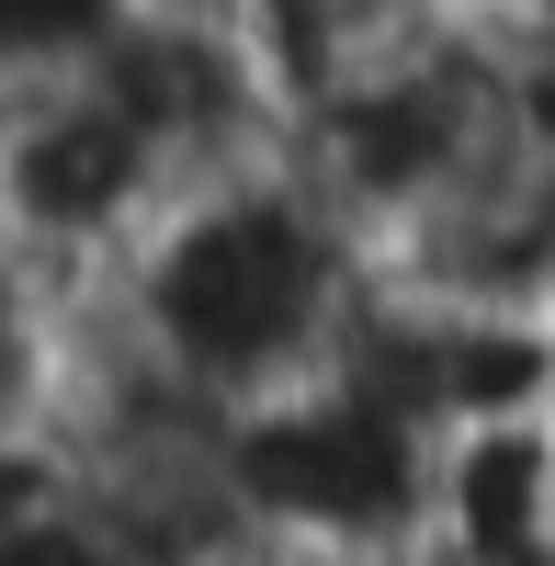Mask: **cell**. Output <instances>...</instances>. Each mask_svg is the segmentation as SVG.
Wrapping results in <instances>:
<instances>
[{
    "instance_id": "1",
    "label": "cell",
    "mask_w": 555,
    "mask_h": 566,
    "mask_svg": "<svg viewBox=\"0 0 555 566\" xmlns=\"http://www.w3.org/2000/svg\"><path fill=\"white\" fill-rule=\"evenodd\" d=\"M386 295L375 227H363L295 148L193 181L148 239L80 295V352L159 386L170 408L239 419L329 386L363 317Z\"/></svg>"
},
{
    "instance_id": "2",
    "label": "cell",
    "mask_w": 555,
    "mask_h": 566,
    "mask_svg": "<svg viewBox=\"0 0 555 566\" xmlns=\"http://www.w3.org/2000/svg\"><path fill=\"white\" fill-rule=\"evenodd\" d=\"M125 12H136V0H0V114H12L23 91L91 69L125 34Z\"/></svg>"
}]
</instances>
